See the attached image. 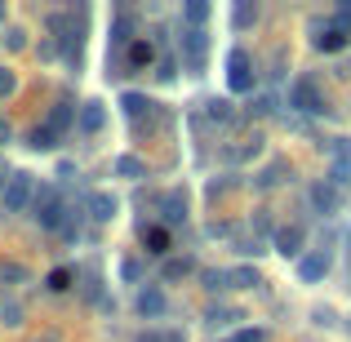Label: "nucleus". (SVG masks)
<instances>
[{
	"instance_id": "f257e3e1",
	"label": "nucleus",
	"mask_w": 351,
	"mask_h": 342,
	"mask_svg": "<svg viewBox=\"0 0 351 342\" xmlns=\"http://www.w3.org/2000/svg\"><path fill=\"white\" fill-rule=\"evenodd\" d=\"M178 49H182V62H187L191 71H205V58H209V32H205V27H182Z\"/></svg>"
},
{
	"instance_id": "f03ea898",
	"label": "nucleus",
	"mask_w": 351,
	"mask_h": 342,
	"mask_svg": "<svg viewBox=\"0 0 351 342\" xmlns=\"http://www.w3.org/2000/svg\"><path fill=\"white\" fill-rule=\"evenodd\" d=\"M36 223H40L45 231H58L62 227V218H67V205H62V196L53 187H40L36 191Z\"/></svg>"
},
{
	"instance_id": "7ed1b4c3",
	"label": "nucleus",
	"mask_w": 351,
	"mask_h": 342,
	"mask_svg": "<svg viewBox=\"0 0 351 342\" xmlns=\"http://www.w3.org/2000/svg\"><path fill=\"white\" fill-rule=\"evenodd\" d=\"M27 205H36V182L32 173H14L5 182V214H23Z\"/></svg>"
},
{
	"instance_id": "20e7f679",
	"label": "nucleus",
	"mask_w": 351,
	"mask_h": 342,
	"mask_svg": "<svg viewBox=\"0 0 351 342\" xmlns=\"http://www.w3.org/2000/svg\"><path fill=\"white\" fill-rule=\"evenodd\" d=\"M289 107H298V112H307V116H320L325 112V98H320V89H316V80H293V89H289Z\"/></svg>"
},
{
	"instance_id": "39448f33",
	"label": "nucleus",
	"mask_w": 351,
	"mask_h": 342,
	"mask_svg": "<svg viewBox=\"0 0 351 342\" xmlns=\"http://www.w3.org/2000/svg\"><path fill=\"white\" fill-rule=\"evenodd\" d=\"M227 80H232L236 94L254 89V62H249V53H245V49H232V58H227Z\"/></svg>"
},
{
	"instance_id": "423d86ee",
	"label": "nucleus",
	"mask_w": 351,
	"mask_h": 342,
	"mask_svg": "<svg viewBox=\"0 0 351 342\" xmlns=\"http://www.w3.org/2000/svg\"><path fill=\"white\" fill-rule=\"evenodd\" d=\"M307 196H311V209H316V214H338V209H343V187H334V182H316Z\"/></svg>"
},
{
	"instance_id": "0eeeda50",
	"label": "nucleus",
	"mask_w": 351,
	"mask_h": 342,
	"mask_svg": "<svg viewBox=\"0 0 351 342\" xmlns=\"http://www.w3.org/2000/svg\"><path fill=\"white\" fill-rule=\"evenodd\" d=\"M298 276H302L307 284L325 280V276H329V249H316V254H302V258H298Z\"/></svg>"
},
{
	"instance_id": "6e6552de",
	"label": "nucleus",
	"mask_w": 351,
	"mask_h": 342,
	"mask_svg": "<svg viewBox=\"0 0 351 342\" xmlns=\"http://www.w3.org/2000/svg\"><path fill=\"white\" fill-rule=\"evenodd\" d=\"M302 240H307V231H302L298 223L280 227V231H276V254H285V258H298V254H302Z\"/></svg>"
},
{
	"instance_id": "1a4fd4ad",
	"label": "nucleus",
	"mask_w": 351,
	"mask_h": 342,
	"mask_svg": "<svg viewBox=\"0 0 351 342\" xmlns=\"http://www.w3.org/2000/svg\"><path fill=\"white\" fill-rule=\"evenodd\" d=\"M347 40H351V36H347L338 23H316V49H320V53H334V49H343Z\"/></svg>"
},
{
	"instance_id": "9d476101",
	"label": "nucleus",
	"mask_w": 351,
	"mask_h": 342,
	"mask_svg": "<svg viewBox=\"0 0 351 342\" xmlns=\"http://www.w3.org/2000/svg\"><path fill=\"white\" fill-rule=\"evenodd\" d=\"M116 196L112 191H94V196H89V218H94V223H112L116 218Z\"/></svg>"
},
{
	"instance_id": "9b49d317",
	"label": "nucleus",
	"mask_w": 351,
	"mask_h": 342,
	"mask_svg": "<svg viewBox=\"0 0 351 342\" xmlns=\"http://www.w3.org/2000/svg\"><path fill=\"white\" fill-rule=\"evenodd\" d=\"M160 209H165V223H169V227H178L182 223V218H187V196H182V191H169V196H165L160 200Z\"/></svg>"
},
{
	"instance_id": "f8f14e48",
	"label": "nucleus",
	"mask_w": 351,
	"mask_h": 342,
	"mask_svg": "<svg viewBox=\"0 0 351 342\" xmlns=\"http://www.w3.org/2000/svg\"><path fill=\"white\" fill-rule=\"evenodd\" d=\"M138 311H143V316H165V293L160 289H156V284H147V289L143 293H138Z\"/></svg>"
},
{
	"instance_id": "ddd939ff",
	"label": "nucleus",
	"mask_w": 351,
	"mask_h": 342,
	"mask_svg": "<svg viewBox=\"0 0 351 342\" xmlns=\"http://www.w3.org/2000/svg\"><path fill=\"white\" fill-rule=\"evenodd\" d=\"M103 103H85L80 107V129H85V134H98V129H103Z\"/></svg>"
},
{
	"instance_id": "4468645a",
	"label": "nucleus",
	"mask_w": 351,
	"mask_h": 342,
	"mask_svg": "<svg viewBox=\"0 0 351 342\" xmlns=\"http://www.w3.org/2000/svg\"><path fill=\"white\" fill-rule=\"evenodd\" d=\"M116 173H120V178H129V182H138V178H147V164L138 160V156H120Z\"/></svg>"
},
{
	"instance_id": "2eb2a0df",
	"label": "nucleus",
	"mask_w": 351,
	"mask_h": 342,
	"mask_svg": "<svg viewBox=\"0 0 351 342\" xmlns=\"http://www.w3.org/2000/svg\"><path fill=\"white\" fill-rule=\"evenodd\" d=\"M120 107L129 112V120H143L156 103H152V98H143V94H125V98H120Z\"/></svg>"
},
{
	"instance_id": "dca6fc26",
	"label": "nucleus",
	"mask_w": 351,
	"mask_h": 342,
	"mask_svg": "<svg viewBox=\"0 0 351 342\" xmlns=\"http://www.w3.org/2000/svg\"><path fill=\"white\" fill-rule=\"evenodd\" d=\"M143 240H147V254H169V231L165 227H147Z\"/></svg>"
},
{
	"instance_id": "f3484780",
	"label": "nucleus",
	"mask_w": 351,
	"mask_h": 342,
	"mask_svg": "<svg viewBox=\"0 0 351 342\" xmlns=\"http://www.w3.org/2000/svg\"><path fill=\"white\" fill-rule=\"evenodd\" d=\"M232 23L240 27V32H245V27H254L258 23V5H254V0H240V5L232 9Z\"/></svg>"
},
{
	"instance_id": "a211bd4d",
	"label": "nucleus",
	"mask_w": 351,
	"mask_h": 342,
	"mask_svg": "<svg viewBox=\"0 0 351 342\" xmlns=\"http://www.w3.org/2000/svg\"><path fill=\"white\" fill-rule=\"evenodd\" d=\"M112 45L120 49V45H134V18L129 14H120L116 18V27H112Z\"/></svg>"
},
{
	"instance_id": "6ab92c4d",
	"label": "nucleus",
	"mask_w": 351,
	"mask_h": 342,
	"mask_svg": "<svg viewBox=\"0 0 351 342\" xmlns=\"http://www.w3.org/2000/svg\"><path fill=\"white\" fill-rule=\"evenodd\" d=\"M152 58H156L152 40H134V45H129V67H147Z\"/></svg>"
},
{
	"instance_id": "aec40b11",
	"label": "nucleus",
	"mask_w": 351,
	"mask_h": 342,
	"mask_svg": "<svg viewBox=\"0 0 351 342\" xmlns=\"http://www.w3.org/2000/svg\"><path fill=\"white\" fill-rule=\"evenodd\" d=\"M32 147L36 151H49V147H58V134H53L49 125H36L32 129Z\"/></svg>"
},
{
	"instance_id": "412c9836",
	"label": "nucleus",
	"mask_w": 351,
	"mask_h": 342,
	"mask_svg": "<svg viewBox=\"0 0 351 342\" xmlns=\"http://www.w3.org/2000/svg\"><path fill=\"white\" fill-rule=\"evenodd\" d=\"M45 125H49L53 134H67V125H71V107H67V103H58V107L49 112V120H45Z\"/></svg>"
},
{
	"instance_id": "4be33fe9",
	"label": "nucleus",
	"mask_w": 351,
	"mask_h": 342,
	"mask_svg": "<svg viewBox=\"0 0 351 342\" xmlns=\"http://www.w3.org/2000/svg\"><path fill=\"white\" fill-rule=\"evenodd\" d=\"M232 276V289H254L258 284V267H236V271H227Z\"/></svg>"
},
{
	"instance_id": "5701e85b",
	"label": "nucleus",
	"mask_w": 351,
	"mask_h": 342,
	"mask_svg": "<svg viewBox=\"0 0 351 342\" xmlns=\"http://www.w3.org/2000/svg\"><path fill=\"white\" fill-rule=\"evenodd\" d=\"M182 18H187L191 27H200L209 18V5H205V0H187V5H182Z\"/></svg>"
},
{
	"instance_id": "b1692460",
	"label": "nucleus",
	"mask_w": 351,
	"mask_h": 342,
	"mask_svg": "<svg viewBox=\"0 0 351 342\" xmlns=\"http://www.w3.org/2000/svg\"><path fill=\"white\" fill-rule=\"evenodd\" d=\"M187 271H191V258H169L165 262V280H182Z\"/></svg>"
},
{
	"instance_id": "393cba45",
	"label": "nucleus",
	"mask_w": 351,
	"mask_h": 342,
	"mask_svg": "<svg viewBox=\"0 0 351 342\" xmlns=\"http://www.w3.org/2000/svg\"><path fill=\"white\" fill-rule=\"evenodd\" d=\"M205 112H209V120H232V103H227V98H214V103H205Z\"/></svg>"
},
{
	"instance_id": "a878e982",
	"label": "nucleus",
	"mask_w": 351,
	"mask_h": 342,
	"mask_svg": "<svg viewBox=\"0 0 351 342\" xmlns=\"http://www.w3.org/2000/svg\"><path fill=\"white\" fill-rule=\"evenodd\" d=\"M0 280L23 284V280H27V267H18V262H0Z\"/></svg>"
},
{
	"instance_id": "bb28decb",
	"label": "nucleus",
	"mask_w": 351,
	"mask_h": 342,
	"mask_svg": "<svg viewBox=\"0 0 351 342\" xmlns=\"http://www.w3.org/2000/svg\"><path fill=\"white\" fill-rule=\"evenodd\" d=\"M205 289H232V276L227 271H205Z\"/></svg>"
},
{
	"instance_id": "cd10ccee",
	"label": "nucleus",
	"mask_w": 351,
	"mask_h": 342,
	"mask_svg": "<svg viewBox=\"0 0 351 342\" xmlns=\"http://www.w3.org/2000/svg\"><path fill=\"white\" fill-rule=\"evenodd\" d=\"M0 320H5V325H23V307H18V302H5V307H0Z\"/></svg>"
},
{
	"instance_id": "c85d7f7f",
	"label": "nucleus",
	"mask_w": 351,
	"mask_h": 342,
	"mask_svg": "<svg viewBox=\"0 0 351 342\" xmlns=\"http://www.w3.org/2000/svg\"><path fill=\"white\" fill-rule=\"evenodd\" d=\"M5 45H9V49H27V32H23V27H9V32H5Z\"/></svg>"
},
{
	"instance_id": "c756f323",
	"label": "nucleus",
	"mask_w": 351,
	"mask_h": 342,
	"mask_svg": "<svg viewBox=\"0 0 351 342\" xmlns=\"http://www.w3.org/2000/svg\"><path fill=\"white\" fill-rule=\"evenodd\" d=\"M14 89H18V76H14L9 67H0V98H9Z\"/></svg>"
},
{
	"instance_id": "7c9ffc66",
	"label": "nucleus",
	"mask_w": 351,
	"mask_h": 342,
	"mask_svg": "<svg viewBox=\"0 0 351 342\" xmlns=\"http://www.w3.org/2000/svg\"><path fill=\"white\" fill-rule=\"evenodd\" d=\"M67 284H71V271H67V267H58V271L49 276V289H53V293H62Z\"/></svg>"
},
{
	"instance_id": "2f4dec72",
	"label": "nucleus",
	"mask_w": 351,
	"mask_h": 342,
	"mask_svg": "<svg viewBox=\"0 0 351 342\" xmlns=\"http://www.w3.org/2000/svg\"><path fill=\"white\" fill-rule=\"evenodd\" d=\"M280 173H285V164H271V169L258 178V187H276V182H280Z\"/></svg>"
},
{
	"instance_id": "473e14b6",
	"label": "nucleus",
	"mask_w": 351,
	"mask_h": 342,
	"mask_svg": "<svg viewBox=\"0 0 351 342\" xmlns=\"http://www.w3.org/2000/svg\"><path fill=\"white\" fill-rule=\"evenodd\" d=\"M232 342H267V334H263V329H240Z\"/></svg>"
},
{
	"instance_id": "72a5a7b5",
	"label": "nucleus",
	"mask_w": 351,
	"mask_h": 342,
	"mask_svg": "<svg viewBox=\"0 0 351 342\" xmlns=\"http://www.w3.org/2000/svg\"><path fill=\"white\" fill-rule=\"evenodd\" d=\"M120 271H125V280H138V276H143V262H138V258H129Z\"/></svg>"
},
{
	"instance_id": "f704fd0d",
	"label": "nucleus",
	"mask_w": 351,
	"mask_h": 342,
	"mask_svg": "<svg viewBox=\"0 0 351 342\" xmlns=\"http://www.w3.org/2000/svg\"><path fill=\"white\" fill-rule=\"evenodd\" d=\"M156 76H160V80H173V58H165V62H160V71H156Z\"/></svg>"
},
{
	"instance_id": "c9c22d12",
	"label": "nucleus",
	"mask_w": 351,
	"mask_h": 342,
	"mask_svg": "<svg viewBox=\"0 0 351 342\" xmlns=\"http://www.w3.org/2000/svg\"><path fill=\"white\" fill-rule=\"evenodd\" d=\"M138 342H160V338H156V334H152V338H138Z\"/></svg>"
},
{
	"instance_id": "e433bc0d",
	"label": "nucleus",
	"mask_w": 351,
	"mask_h": 342,
	"mask_svg": "<svg viewBox=\"0 0 351 342\" xmlns=\"http://www.w3.org/2000/svg\"><path fill=\"white\" fill-rule=\"evenodd\" d=\"M0 18H5V5H0Z\"/></svg>"
},
{
	"instance_id": "4c0bfd02",
	"label": "nucleus",
	"mask_w": 351,
	"mask_h": 342,
	"mask_svg": "<svg viewBox=\"0 0 351 342\" xmlns=\"http://www.w3.org/2000/svg\"><path fill=\"white\" fill-rule=\"evenodd\" d=\"M45 342H53V338H45Z\"/></svg>"
}]
</instances>
